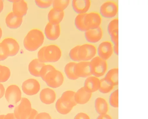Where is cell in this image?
<instances>
[{
    "label": "cell",
    "instance_id": "6da1fadb",
    "mask_svg": "<svg viewBox=\"0 0 148 119\" xmlns=\"http://www.w3.org/2000/svg\"><path fill=\"white\" fill-rule=\"evenodd\" d=\"M45 37L44 33L40 29H32L27 33L23 42L25 49L29 52H34L43 44Z\"/></svg>",
    "mask_w": 148,
    "mask_h": 119
},
{
    "label": "cell",
    "instance_id": "7a4b0ae2",
    "mask_svg": "<svg viewBox=\"0 0 148 119\" xmlns=\"http://www.w3.org/2000/svg\"><path fill=\"white\" fill-rule=\"evenodd\" d=\"M62 53L58 46L49 44L43 46L40 49L38 54V59L45 64L55 63L61 59Z\"/></svg>",
    "mask_w": 148,
    "mask_h": 119
},
{
    "label": "cell",
    "instance_id": "3957f363",
    "mask_svg": "<svg viewBox=\"0 0 148 119\" xmlns=\"http://www.w3.org/2000/svg\"><path fill=\"white\" fill-rule=\"evenodd\" d=\"M92 75L99 78L104 76L107 72V61L96 56L90 62Z\"/></svg>",
    "mask_w": 148,
    "mask_h": 119
},
{
    "label": "cell",
    "instance_id": "277c9868",
    "mask_svg": "<svg viewBox=\"0 0 148 119\" xmlns=\"http://www.w3.org/2000/svg\"><path fill=\"white\" fill-rule=\"evenodd\" d=\"M97 48L89 43L80 45L78 56L80 62H90L96 56Z\"/></svg>",
    "mask_w": 148,
    "mask_h": 119
},
{
    "label": "cell",
    "instance_id": "5b68a950",
    "mask_svg": "<svg viewBox=\"0 0 148 119\" xmlns=\"http://www.w3.org/2000/svg\"><path fill=\"white\" fill-rule=\"evenodd\" d=\"M64 81V77L62 73L55 69L47 75L44 81L49 87L56 89L62 85Z\"/></svg>",
    "mask_w": 148,
    "mask_h": 119
},
{
    "label": "cell",
    "instance_id": "8992f818",
    "mask_svg": "<svg viewBox=\"0 0 148 119\" xmlns=\"http://www.w3.org/2000/svg\"><path fill=\"white\" fill-rule=\"evenodd\" d=\"M117 4L114 1H107L103 2L100 8V14L102 17L107 19L114 18L118 13Z\"/></svg>",
    "mask_w": 148,
    "mask_h": 119
},
{
    "label": "cell",
    "instance_id": "52a82bcc",
    "mask_svg": "<svg viewBox=\"0 0 148 119\" xmlns=\"http://www.w3.org/2000/svg\"><path fill=\"white\" fill-rule=\"evenodd\" d=\"M32 109L30 101L27 98H22L20 104L15 108L14 114L18 119H27Z\"/></svg>",
    "mask_w": 148,
    "mask_h": 119
},
{
    "label": "cell",
    "instance_id": "ba28073f",
    "mask_svg": "<svg viewBox=\"0 0 148 119\" xmlns=\"http://www.w3.org/2000/svg\"><path fill=\"white\" fill-rule=\"evenodd\" d=\"M102 22V17L100 14L95 12L86 14L84 18V25L88 29L101 27Z\"/></svg>",
    "mask_w": 148,
    "mask_h": 119
},
{
    "label": "cell",
    "instance_id": "9c48e42d",
    "mask_svg": "<svg viewBox=\"0 0 148 119\" xmlns=\"http://www.w3.org/2000/svg\"><path fill=\"white\" fill-rule=\"evenodd\" d=\"M114 45L108 41L102 42L97 48V54L98 56L106 61L112 56L114 53Z\"/></svg>",
    "mask_w": 148,
    "mask_h": 119
},
{
    "label": "cell",
    "instance_id": "30bf717a",
    "mask_svg": "<svg viewBox=\"0 0 148 119\" xmlns=\"http://www.w3.org/2000/svg\"><path fill=\"white\" fill-rule=\"evenodd\" d=\"M5 98L8 102L12 104L18 103L21 99V93L19 87L16 85H11L7 88Z\"/></svg>",
    "mask_w": 148,
    "mask_h": 119
},
{
    "label": "cell",
    "instance_id": "8fae6325",
    "mask_svg": "<svg viewBox=\"0 0 148 119\" xmlns=\"http://www.w3.org/2000/svg\"><path fill=\"white\" fill-rule=\"evenodd\" d=\"M22 88L25 93L28 96H32L39 92L40 85L38 80L34 79H30L23 82Z\"/></svg>",
    "mask_w": 148,
    "mask_h": 119
},
{
    "label": "cell",
    "instance_id": "7c38bea8",
    "mask_svg": "<svg viewBox=\"0 0 148 119\" xmlns=\"http://www.w3.org/2000/svg\"><path fill=\"white\" fill-rule=\"evenodd\" d=\"M61 33L60 25L54 24L48 22L45 26L44 34L47 39L54 41L59 38Z\"/></svg>",
    "mask_w": 148,
    "mask_h": 119
},
{
    "label": "cell",
    "instance_id": "4fadbf2b",
    "mask_svg": "<svg viewBox=\"0 0 148 119\" xmlns=\"http://www.w3.org/2000/svg\"><path fill=\"white\" fill-rule=\"evenodd\" d=\"M103 35V31L101 27L89 29L84 32L85 39L88 43L92 44L99 42Z\"/></svg>",
    "mask_w": 148,
    "mask_h": 119
},
{
    "label": "cell",
    "instance_id": "5bb4252c",
    "mask_svg": "<svg viewBox=\"0 0 148 119\" xmlns=\"http://www.w3.org/2000/svg\"><path fill=\"white\" fill-rule=\"evenodd\" d=\"M91 5L92 2L90 0H75L71 1L73 10L77 15L87 13Z\"/></svg>",
    "mask_w": 148,
    "mask_h": 119
},
{
    "label": "cell",
    "instance_id": "9a60e30c",
    "mask_svg": "<svg viewBox=\"0 0 148 119\" xmlns=\"http://www.w3.org/2000/svg\"><path fill=\"white\" fill-rule=\"evenodd\" d=\"M74 73L78 77L87 78L91 76L90 62L77 63L74 68Z\"/></svg>",
    "mask_w": 148,
    "mask_h": 119
},
{
    "label": "cell",
    "instance_id": "2e32d148",
    "mask_svg": "<svg viewBox=\"0 0 148 119\" xmlns=\"http://www.w3.org/2000/svg\"><path fill=\"white\" fill-rule=\"evenodd\" d=\"M13 3V12L16 16L23 18L27 14L28 7L27 2L24 1H10Z\"/></svg>",
    "mask_w": 148,
    "mask_h": 119
},
{
    "label": "cell",
    "instance_id": "e0dca14e",
    "mask_svg": "<svg viewBox=\"0 0 148 119\" xmlns=\"http://www.w3.org/2000/svg\"><path fill=\"white\" fill-rule=\"evenodd\" d=\"M101 85V79L92 75L85 80L83 87L88 92L92 93L98 91Z\"/></svg>",
    "mask_w": 148,
    "mask_h": 119
},
{
    "label": "cell",
    "instance_id": "ac0fdd59",
    "mask_svg": "<svg viewBox=\"0 0 148 119\" xmlns=\"http://www.w3.org/2000/svg\"><path fill=\"white\" fill-rule=\"evenodd\" d=\"M40 98L41 101L47 105L53 104L55 101L56 94L53 89L49 88L43 89L40 94Z\"/></svg>",
    "mask_w": 148,
    "mask_h": 119
},
{
    "label": "cell",
    "instance_id": "d6986e66",
    "mask_svg": "<svg viewBox=\"0 0 148 119\" xmlns=\"http://www.w3.org/2000/svg\"><path fill=\"white\" fill-rule=\"evenodd\" d=\"M23 21V18L17 16L13 12L9 13L5 18V23L7 26L13 29L19 28L22 25Z\"/></svg>",
    "mask_w": 148,
    "mask_h": 119
},
{
    "label": "cell",
    "instance_id": "ffe728a7",
    "mask_svg": "<svg viewBox=\"0 0 148 119\" xmlns=\"http://www.w3.org/2000/svg\"><path fill=\"white\" fill-rule=\"evenodd\" d=\"M92 93L86 91L84 87L79 89L75 93V99L77 104L83 105L87 103L90 100Z\"/></svg>",
    "mask_w": 148,
    "mask_h": 119
},
{
    "label": "cell",
    "instance_id": "44dd1931",
    "mask_svg": "<svg viewBox=\"0 0 148 119\" xmlns=\"http://www.w3.org/2000/svg\"><path fill=\"white\" fill-rule=\"evenodd\" d=\"M65 17L64 11H59L52 8L48 13L47 19L48 22L54 24L60 25Z\"/></svg>",
    "mask_w": 148,
    "mask_h": 119
},
{
    "label": "cell",
    "instance_id": "7402d4cb",
    "mask_svg": "<svg viewBox=\"0 0 148 119\" xmlns=\"http://www.w3.org/2000/svg\"><path fill=\"white\" fill-rule=\"evenodd\" d=\"M94 106L95 110L99 115L107 114L108 112L109 104L103 98H97L95 101Z\"/></svg>",
    "mask_w": 148,
    "mask_h": 119
},
{
    "label": "cell",
    "instance_id": "603a6c76",
    "mask_svg": "<svg viewBox=\"0 0 148 119\" xmlns=\"http://www.w3.org/2000/svg\"><path fill=\"white\" fill-rule=\"evenodd\" d=\"M109 84L115 86L119 85V68H114L110 69L103 78Z\"/></svg>",
    "mask_w": 148,
    "mask_h": 119
},
{
    "label": "cell",
    "instance_id": "cb8c5ba5",
    "mask_svg": "<svg viewBox=\"0 0 148 119\" xmlns=\"http://www.w3.org/2000/svg\"><path fill=\"white\" fill-rule=\"evenodd\" d=\"M5 45L9 50V56H14L16 55L20 50V46L17 42L15 39L7 38L2 42Z\"/></svg>",
    "mask_w": 148,
    "mask_h": 119
},
{
    "label": "cell",
    "instance_id": "d4e9b609",
    "mask_svg": "<svg viewBox=\"0 0 148 119\" xmlns=\"http://www.w3.org/2000/svg\"><path fill=\"white\" fill-rule=\"evenodd\" d=\"M45 64L40 61L38 58L33 59L29 65V73L33 76L40 77V71Z\"/></svg>",
    "mask_w": 148,
    "mask_h": 119
},
{
    "label": "cell",
    "instance_id": "484cf974",
    "mask_svg": "<svg viewBox=\"0 0 148 119\" xmlns=\"http://www.w3.org/2000/svg\"><path fill=\"white\" fill-rule=\"evenodd\" d=\"M75 93L72 91H66L62 94L60 98L64 104L73 108L77 104L75 100Z\"/></svg>",
    "mask_w": 148,
    "mask_h": 119
},
{
    "label": "cell",
    "instance_id": "4316f807",
    "mask_svg": "<svg viewBox=\"0 0 148 119\" xmlns=\"http://www.w3.org/2000/svg\"><path fill=\"white\" fill-rule=\"evenodd\" d=\"M77 63L71 62L67 64L64 68L65 74L67 77L71 80H76L78 79L74 73V68Z\"/></svg>",
    "mask_w": 148,
    "mask_h": 119
},
{
    "label": "cell",
    "instance_id": "83f0119b",
    "mask_svg": "<svg viewBox=\"0 0 148 119\" xmlns=\"http://www.w3.org/2000/svg\"><path fill=\"white\" fill-rule=\"evenodd\" d=\"M86 14L77 15L74 20V25L76 28L81 32H85L88 30L84 24V18Z\"/></svg>",
    "mask_w": 148,
    "mask_h": 119
},
{
    "label": "cell",
    "instance_id": "f1b7e54d",
    "mask_svg": "<svg viewBox=\"0 0 148 119\" xmlns=\"http://www.w3.org/2000/svg\"><path fill=\"white\" fill-rule=\"evenodd\" d=\"M56 108L59 113L62 115H66L69 113L73 108L63 102L60 98L56 104Z\"/></svg>",
    "mask_w": 148,
    "mask_h": 119
},
{
    "label": "cell",
    "instance_id": "f546056e",
    "mask_svg": "<svg viewBox=\"0 0 148 119\" xmlns=\"http://www.w3.org/2000/svg\"><path fill=\"white\" fill-rule=\"evenodd\" d=\"M69 0H55L53 1L52 7L53 9L59 11H64L70 5Z\"/></svg>",
    "mask_w": 148,
    "mask_h": 119
},
{
    "label": "cell",
    "instance_id": "4dcf8cb0",
    "mask_svg": "<svg viewBox=\"0 0 148 119\" xmlns=\"http://www.w3.org/2000/svg\"><path fill=\"white\" fill-rule=\"evenodd\" d=\"M108 104L113 108H119V89H117L110 94L109 98Z\"/></svg>",
    "mask_w": 148,
    "mask_h": 119
},
{
    "label": "cell",
    "instance_id": "1f68e13d",
    "mask_svg": "<svg viewBox=\"0 0 148 119\" xmlns=\"http://www.w3.org/2000/svg\"><path fill=\"white\" fill-rule=\"evenodd\" d=\"M11 75L10 69L7 67L0 65V82L7 81Z\"/></svg>",
    "mask_w": 148,
    "mask_h": 119
},
{
    "label": "cell",
    "instance_id": "d6a6232c",
    "mask_svg": "<svg viewBox=\"0 0 148 119\" xmlns=\"http://www.w3.org/2000/svg\"><path fill=\"white\" fill-rule=\"evenodd\" d=\"M114 86L109 84L103 78L101 79V85L98 91L103 94H108L112 92Z\"/></svg>",
    "mask_w": 148,
    "mask_h": 119
},
{
    "label": "cell",
    "instance_id": "836d02e7",
    "mask_svg": "<svg viewBox=\"0 0 148 119\" xmlns=\"http://www.w3.org/2000/svg\"><path fill=\"white\" fill-rule=\"evenodd\" d=\"M80 45H77L73 47L70 50L69 53V56L73 62H80L78 56L79 50Z\"/></svg>",
    "mask_w": 148,
    "mask_h": 119
},
{
    "label": "cell",
    "instance_id": "e575fe53",
    "mask_svg": "<svg viewBox=\"0 0 148 119\" xmlns=\"http://www.w3.org/2000/svg\"><path fill=\"white\" fill-rule=\"evenodd\" d=\"M53 2V0H38L34 1L36 5L42 9H46L52 6Z\"/></svg>",
    "mask_w": 148,
    "mask_h": 119
},
{
    "label": "cell",
    "instance_id": "d590c367",
    "mask_svg": "<svg viewBox=\"0 0 148 119\" xmlns=\"http://www.w3.org/2000/svg\"><path fill=\"white\" fill-rule=\"evenodd\" d=\"M107 32L109 35L113 31L119 30V19L114 18L108 24L107 28Z\"/></svg>",
    "mask_w": 148,
    "mask_h": 119
},
{
    "label": "cell",
    "instance_id": "8d00e7d4",
    "mask_svg": "<svg viewBox=\"0 0 148 119\" xmlns=\"http://www.w3.org/2000/svg\"><path fill=\"white\" fill-rule=\"evenodd\" d=\"M9 56V50L6 46L2 42L0 43V61L5 60Z\"/></svg>",
    "mask_w": 148,
    "mask_h": 119
},
{
    "label": "cell",
    "instance_id": "74e56055",
    "mask_svg": "<svg viewBox=\"0 0 148 119\" xmlns=\"http://www.w3.org/2000/svg\"><path fill=\"white\" fill-rule=\"evenodd\" d=\"M56 68L51 65L45 64L42 68L40 72V77L44 81L47 75Z\"/></svg>",
    "mask_w": 148,
    "mask_h": 119
},
{
    "label": "cell",
    "instance_id": "f35d334b",
    "mask_svg": "<svg viewBox=\"0 0 148 119\" xmlns=\"http://www.w3.org/2000/svg\"><path fill=\"white\" fill-rule=\"evenodd\" d=\"M109 35L113 45H119V30L113 31Z\"/></svg>",
    "mask_w": 148,
    "mask_h": 119
},
{
    "label": "cell",
    "instance_id": "ab89813d",
    "mask_svg": "<svg viewBox=\"0 0 148 119\" xmlns=\"http://www.w3.org/2000/svg\"><path fill=\"white\" fill-rule=\"evenodd\" d=\"M35 119H52L51 115L46 112H42L37 115Z\"/></svg>",
    "mask_w": 148,
    "mask_h": 119
},
{
    "label": "cell",
    "instance_id": "60d3db41",
    "mask_svg": "<svg viewBox=\"0 0 148 119\" xmlns=\"http://www.w3.org/2000/svg\"><path fill=\"white\" fill-rule=\"evenodd\" d=\"M74 119H90V116L87 113L81 112L78 113Z\"/></svg>",
    "mask_w": 148,
    "mask_h": 119
},
{
    "label": "cell",
    "instance_id": "b9f144b4",
    "mask_svg": "<svg viewBox=\"0 0 148 119\" xmlns=\"http://www.w3.org/2000/svg\"><path fill=\"white\" fill-rule=\"evenodd\" d=\"M38 113L36 110L32 109L31 114L27 119H35L36 118Z\"/></svg>",
    "mask_w": 148,
    "mask_h": 119
},
{
    "label": "cell",
    "instance_id": "7bdbcfd3",
    "mask_svg": "<svg viewBox=\"0 0 148 119\" xmlns=\"http://www.w3.org/2000/svg\"><path fill=\"white\" fill-rule=\"evenodd\" d=\"M96 119H113L112 117L107 114L99 115Z\"/></svg>",
    "mask_w": 148,
    "mask_h": 119
},
{
    "label": "cell",
    "instance_id": "ee69618b",
    "mask_svg": "<svg viewBox=\"0 0 148 119\" xmlns=\"http://www.w3.org/2000/svg\"><path fill=\"white\" fill-rule=\"evenodd\" d=\"M4 119H18L14 113H9L5 115Z\"/></svg>",
    "mask_w": 148,
    "mask_h": 119
},
{
    "label": "cell",
    "instance_id": "f6af8a7d",
    "mask_svg": "<svg viewBox=\"0 0 148 119\" xmlns=\"http://www.w3.org/2000/svg\"><path fill=\"white\" fill-rule=\"evenodd\" d=\"M5 93V89L3 86L0 83V99L3 96Z\"/></svg>",
    "mask_w": 148,
    "mask_h": 119
},
{
    "label": "cell",
    "instance_id": "bcb514c9",
    "mask_svg": "<svg viewBox=\"0 0 148 119\" xmlns=\"http://www.w3.org/2000/svg\"><path fill=\"white\" fill-rule=\"evenodd\" d=\"M114 53L115 55L118 56L119 55V45H114L113 46Z\"/></svg>",
    "mask_w": 148,
    "mask_h": 119
},
{
    "label": "cell",
    "instance_id": "7dc6e473",
    "mask_svg": "<svg viewBox=\"0 0 148 119\" xmlns=\"http://www.w3.org/2000/svg\"><path fill=\"white\" fill-rule=\"evenodd\" d=\"M4 3L3 1L0 0V13H1L4 8Z\"/></svg>",
    "mask_w": 148,
    "mask_h": 119
},
{
    "label": "cell",
    "instance_id": "c3c4849f",
    "mask_svg": "<svg viewBox=\"0 0 148 119\" xmlns=\"http://www.w3.org/2000/svg\"><path fill=\"white\" fill-rule=\"evenodd\" d=\"M3 35V31L2 30L1 28V27H0V40H1L2 36Z\"/></svg>",
    "mask_w": 148,
    "mask_h": 119
},
{
    "label": "cell",
    "instance_id": "681fc988",
    "mask_svg": "<svg viewBox=\"0 0 148 119\" xmlns=\"http://www.w3.org/2000/svg\"><path fill=\"white\" fill-rule=\"evenodd\" d=\"M5 115H0V119H4Z\"/></svg>",
    "mask_w": 148,
    "mask_h": 119
},
{
    "label": "cell",
    "instance_id": "f907efd6",
    "mask_svg": "<svg viewBox=\"0 0 148 119\" xmlns=\"http://www.w3.org/2000/svg\"></svg>",
    "mask_w": 148,
    "mask_h": 119
}]
</instances>
